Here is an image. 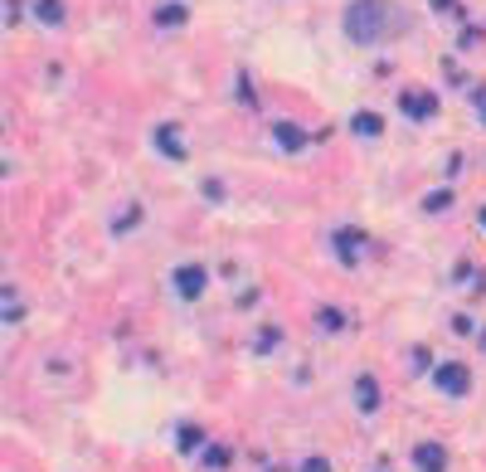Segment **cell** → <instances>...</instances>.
Wrapping results in <instances>:
<instances>
[{"label": "cell", "mask_w": 486, "mask_h": 472, "mask_svg": "<svg viewBox=\"0 0 486 472\" xmlns=\"http://www.w3.org/2000/svg\"><path fill=\"white\" fill-rule=\"evenodd\" d=\"M389 29H394V10L384 0H360V5L346 10V34L360 39V44H379Z\"/></svg>", "instance_id": "cell-1"}, {"label": "cell", "mask_w": 486, "mask_h": 472, "mask_svg": "<svg viewBox=\"0 0 486 472\" xmlns=\"http://www.w3.org/2000/svg\"><path fill=\"white\" fill-rule=\"evenodd\" d=\"M433 385L443 389V394H467V365H457V361H443V365H433Z\"/></svg>", "instance_id": "cell-2"}, {"label": "cell", "mask_w": 486, "mask_h": 472, "mask_svg": "<svg viewBox=\"0 0 486 472\" xmlns=\"http://www.w3.org/2000/svg\"><path fill=\"white\" fill-rule=\"evenodd\" d=\"M175 292H180V297H200V292H205V268H200V263H185V268H175Z\"/></svg>", "instance_id": "cell-3"}, {"label": "cell", "mask_w": 486, "mask_h": 472, "mask_svg": "<svg viewBox=\"0 0 486 472\" xmlns=\"http://www.w3.org/2000/svg\"><path fill=\"white\" fill-rule=\"evenodd\" d=\"M413 463H418V472H448V453L438 443H418L413 448Z\"/></svg>", "instance_id": "cell-4"}, {"label": "cell", "mask_w": 486, "mask_h": 472, "mask_svg": "<svg viewBox=\"0 0 486 472\" xmlns=\"http://www.w3.org/2000/svg\"><path fill=\"white\" fill-rule=\"evenodd\" d=\"M399 108H404L408 117H433V112H438V98H433V93H404Z\"/></svg>", "instance_id": "cell-5"}, {"label": "cell", "mask_w": 486, "mask_h": 472, "mask_svg": "<svg viewBox=\"0 0 486 472\" xmlns=\"http://www.w3.org/2000/svg\"><path fill=\"white\" fill-rule=\"evenodd\" d=\"M355 404H360L365 414H375V409H379V385H375V375H360V380H355Z\"/></svg>", "instance_id": "cell-6"}, {"label": "cell", "mask_w": 486, "mask_h": 472, "mask_svg": "<svg viewBox=\"0 0 486 472\" xmlns=\"http://www.w3.org/2000/svg\"><path fill=\"white\" fill-rule=\"evenodd\" d=\"M272 137H277V146H287V151H297L301 141H306L297 127H292V122H277V127H272Z\"/></svg>", "instance_id": "cell-7"}, {"label": "cell", "mask_w": 486, "mask_h": 472, "mask_svg": "<svg viewBox=\"0 0 486 472\" xmlns=\"http://www.w3.org/2000/svg\"><path fill=\"white\" fill-rule=\"evenodd\" d=\"M355 244H360V234H355V229H336V253H341L346 263H355Z\"/></svg>", "instance_id": "cell-8"}, {"label": "cell", "mask_w": 486, "mask_h": 472, "mask_svg": "<svg viewBox=\"0 0 486 472\" xmlns=\"http://www.w3.org/2000/svg\"><path fill=\"white\" fill-rule=\"evenodd\" d=\"M355 132H360V137H379V132H384V122H379L375 112H355V122H351Z\"/></svg>", "instance_id": "cell-9"}, {"label": "cell", "mask_w": 486, "mask_h": 472, "mask_svg": "<svg viewBox=\"0 0 486 472\" xmlns=\"http://www.w3.org/2000/svg\"><path fill=\"white\" fill-rule=\"evenodd\" d=\"M34 15H39L44 25H58V20H63V5H58V0H39V5H34Z\"/></svg>", "instance_id": "cell-10"}, {"label": "cell", "mask_w": 486, "mask_h": 472, "mask_svg": "<svg viewBox=\"0 0 486 472\" xmlns=\"http://www.w3.org/2000/svg\"><path fill=\"white\" fill-rule=\"evenodd\" d=\"M156 141H161V151H170L175 161L185 156V151H180V137H175V127H161V132H156Z\"/></svg>", "instance_id": "cell-11"}, {"label": "cell", "mask_w": 486, "mask_h": 472, "mask_svg": "<svg viewBox=\"0 0 486 472\" xmlns=\"http://www.w3.org/2000/svg\"><path fill=\"white\" fill-rule=\"evenodd\" d=\"M156 20H161V25H185V5H161Z\"/></svg>", "instance_id": "cell-12"}, {"label": "cell", "mask_w": 486, "mask_h": 472, "mask_svg": "<svg viewBox=\"0 0 486 472\" xmlns=\"http://www.w3.org/2000/svg\"><path fill=\"white\" fill-rule=\"evenodd\" d=\"M200 443H205V433H200L195 424H185V429H180V448H200Z\"/></svg>", "instance_id": "cell-13"}, {"label": "cell", "mask_w": 486, "mask_h": 472, "mask_svg": "<svg viewBox=\"0 0 486 472\" xmlns=\"http://www.w3.org/2000/svg\"><path fill=\"white\" fill-rule=\"evenodd\" d=\"M224 463H229V453H224V448H205V468H224Z\"/></svg>", "instance_id": "cell-14"}, {"label": "cell", "mask_w": 486, "mask_h": 472, "mask_svg": "<svg viewBox=\"0 0 486 472\" xmlns=\"http://www.w3.org/2000/svg\"><path fill=\"white\" fill-rule=\"evenodd\" d=\"M321 327H331V332L341 327V312H336V307H321Z\"/></svg>", "instance_id": "cell-15"}, {"label": "cell", "mask_w": 486, "mask_h": 472, "mask_svg": "<svg viewBox=\"0 0 486 472\" xmlns=\"http://www.w3.org/2000/svg\"><path fill=\"white\" fill-rule=\"evenodd\" d=\"M301 472H331V463H326V458H306V463H301Z\"/></svg>", "instance_id": "cell-16"}, {"label": "cell", "mask_w": 486, "mask_h": 472, "mask_svg": "<svg viewBox=\"0 0 486 472\" xmlns=\"http://www.w3.org/2000/svg\"><path fill=\"white\" fill-rule=\"evenodd\" d=\"M448 200H453V195H448V190H438V195H428V210H448Z\"/></svg>", "instance_id": "cell-17"}, {"label": "cell", "mask_w": 486, "mask_h": 472, "mask_svg": "<svg viewBox=\"0 0 486 472\" xmlns=\"http://www.w3.org/2000/svg\"><path fill=\"white\" fill-rule=\"evenodd\" d=\"M482 351H486V332H482Z\"/></svg>", "instance_id": "cell-18"}]
</instances>
